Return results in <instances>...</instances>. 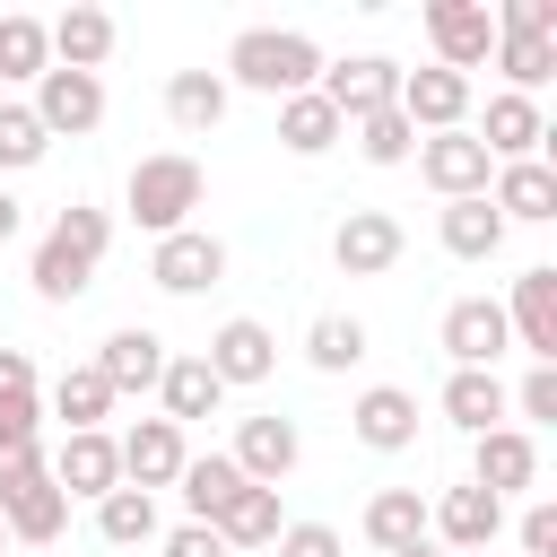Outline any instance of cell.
Wrapping results in <instances>:
<instances>
[{
	"label": "cell",
	"instance_id": "6da1fadb",
	"mask_svg": "<svg viewBox=\"0 0 557 557\" xmlns=\"http://www.w3.org/2000/svg\"><path fill=\"white\" fill-rule=\"evenodd\" d=\"M104 244H113V209H96V200H70V209L44 226L35 261H26L35 296H44V305H78V296L96 287V270H104Z\"/></svg>",
	"mask_w": 557,
	"mask_h": 557
},
{
	"label": "cell",
	"instance_id": "7a4b0ae2",
	"mask_svg": "<svg viewBox=\"0 0 557 557\" xmlns=\"http://www.w3.org/2000/svg\"><path fill=\"white\" fill-rule=\"evenodd\" d=\"M226 87H252V96H270V104H287V96H305L313 78H322V44L313 35H296V26H244L235 44H226V70H218Z\"/></svg>",
	"mask_w": 557,
	"mask_h": 557
},
{
	"label": "cell",
	"instance_id": "3957f363",
	"mask_svg": "<svg viewBox=\"0 0 557 557\" xmlns=\"http://www.w3.org/2000/svg\"><path fill=\"white\" fill-rule=\"evenodd\" d=\"M200 200H209V174H200V157H183V148L139 157L131 183H122V218H131L139 235H183Z\"/></svg>",
	"mask_w": 557,
	"mask_h": 557
},
{
	"label": "cell",
	"instance_id": "277c9868",
	"mask_svg": "<svg viewBox=\"0 0 557 557\" xmlns=\"http://www.w3.org/2000/svg\"><path fill=\"white\" fill-rule=\"evenodd\" d=\"M313 96L339 113V122H366V113H392L400 104V61L392 52H348V61H322Z\"/></svg>",
	"mask_w": 557,
	"mask_h": 557
},
{
	"label": "cell",
	"instance_id": "5b68a950",
	"mask_svg": "<svg viewBox=\"0 0 557 557\" xmlns=\"http://www.w3.org/2000/svg\"><path fill=\"white\" fill-rule=\"evenodd\" d=\"M418 17H426V44H435V70H453V78L487 70V52H496V17H487V0H426Z\"/></svg>",
	"mask_w": 557,
	"mask_h": 557
},
{
	"label": "cell",
	"instance_id": "8992f818",
	"mask_svg": "<svg viewBox=\"0 0 557 557\" xmlns=\"http://www.w3.org/2000/svg\"><path fill=\"white\" fill-rule=\"evenodd\" d=\"M400 252H409V226H400L392 209H348V218L331 226V261H339V278H392Z\"/></svg>",
	"mask_w": 557,
	"mask_h": 557
},
{
	"label": "cell",
	"instance_id": "52a82bcc",
	"mask_svg": "<svg viewBox=\"0 0 557 557\" xmlns=\"http://www.w3.org/2000/svg\"><path fill=\"white\" fill-rule=\"evenodd\" d=\"M470 487H487L496 505L531 496V487H540V435H522V426H487V435H470Z\"/></svg>",
	"mask_w": 557,
	"mask_h": 557
},
{
	"label": "cell",
	"instance_id": "ba28073f",
	"mask_svg": "<svg viewBox=\"0 0 557 557\" xmlns=\"http://www.w3.org/2000/svg\"><path fill=\"white\" fill-rule=\"evenodd\" d=\"M0 531H9L17 548H52V540L70 531V496L52 487V470H17V479H0Z\"/></svg>",
	"mask_w": 557,
	"mask_h": 557
},
{
	"label": "cell",
	"instance_id": "9c48e42d",
	"mask_svg": "<svg viewBox=\"0 0 557 557\" xmlns=\"http://www.w3.org/2000/svg\"><path fill=\"white\" fill-rule=\"evenodd\" d=\"M505 331L531 366H557V261H531L505 296Z\"/></svg>",
	"mask_w": 557,
	"mask_h": 557
},
{
	"label": "cell",
	"instance_id": "30bf717a",
	"mask_svg": "<svg viewBox=\"0 0 557 557\" xmlns=\"http://www.w3.org/2000/svg\"><path fill=\"white\" fill-rule=\"evenodd\" d=\"M26 113L44 122V139H87V131L104 122V78H87V70H44Z\"/></svg>",
	"mask_w": 557,
	"mask_h": 557
},
{
	"label": "cell",
	"instance_id": "8fae6325",
	"mask_svg": "<svg viewBox=\"0 0 557 557\" xmlns=\"http://www.w3.org/2000/svg\"><path fill=\"white\" fill-rule=\"evenodd\" d=\"M418 174H426L435 200H479L496 165H487V148H479L470 122H461V131H426V139H418Z\"/></svg>",
	"mask_w": 557,
	"mask_h": 557
},
{
	"label": "cell",
	"instance_id": "7c38bea8",
	"mask_svg": "<svg viewBox=\"0 0 557 557\" xmlns=\"http://www.w3.org/2000/svg\"><path fill=\"white\" fill-rule=\"evenodd\" d=\"M148 278H157L165 296H209V287L226 278V244H218L209 226H183V235H157V252H148Z\"/></svg>",
	"mask_w": 557,
	"mask_h": 557
},
{
	"label": "cell",
	"instance_id": "4fadbf2b",
	"mask_svg": "<svg viewBox=\"0 0 557 557\" xmlns=\"http://www.w3.org/2000/svg\"><path fill=\"white\" fill-rule=\"evenodd\" d=\"M200 357H209V374H218L226 392H252V383H270V374H278V339H270V322H252V313L218 322Z\"/></svg>",
	"mask_w": 557,
	"mask_h": 557
},
{
	"label": "cell",
	"instance_id": "5bb4252c",
	"mask_svg": "<svg viewBox=\"0 0 557 557\" xmlns=\"http://www.w3.org/2000/svg\"><path fill=\"white\" fill-rule=\"evenodd\" d=\"M226 461L244 470V487H278L296 461H305V435H296V418H235V444H226Z\"/></svg>",
	"mask_w": 557,
	"mask_h": 557
},
{
	"label": "cell",
	"instance_id": "9a60e30c",
	"mask_svg": "<svg viewBox=\"0 0 557 557\" xmlns=\"http://www.w3.org/2000/svg\"><path fill=\"white\" fill-rule=\"evenodd\" d=\"M496 531H505V505L487 496V487H444V496H426V540H444V548H470V557H487L496 548Z\"/></svg>",
	"mask_w": 557,
	"mask_h": 557
},
{
	"label": "cell",
	"instance_id": "2e32d148",
	"mask_svg": "<svg viewBox=\"0 0 557 557\" xmlns=\"http://www.w3.org/2000/svg\"><path fill=\"white\" fill-rule=\"evenodd\" d=\"M122 444V487H139V496H157V487H174L183 479V461H191V444H183V426L174 418H139L131 435H113Z\"/></svg>",
	"mask_w": 557,
	"mask_h": 557
},
{
	"label": "cell",
	"instance_id": "e0dca14e",
	"mask_svg": "<svg viewBox=\"0 0 557 557\" xmlns=\"http://www.w3.org/2000/svg\"><path fill=\"white\" fill-rule=\"evenodd\" d=\"M44 470H52V487H61L70 505H78V496L96 505V496L122 487V444H113L104 426H87V435H61V453H52Z\"/></svg>",
	"mask_w": 557,
	"mask_h": 557
},
{
	"label": "cell",
	"instance_id": "ac0fdd59",
	"mask_svg": "<svg viewBox=\"0 0 557 557\" xmlns=\"http://www.w3.org/2000/svg\"><path fill=\"white\" fill-rule=\"evenodd\" d=\"M400 122L426 139V131H461L470 122V78H453V70H400Z\"/></svg>",
	"mask_w": 557,
	"mask_h": 557
},
{
	"label": "cell",
	"instance_id": "d6986e66",
	"mask_svg": "<svg viewBox=\"0 0 557 557\" xmlns=\"http://www.w3.org/2000/svg\"><path fill=\"white\" fill-rule=\"evenodd\" d=\"M487 209H496L505 226H548V218H557V165H548V157L496 165V174H487Z\"/></svg>",
	"mask_w": 557,
	"mask_h": 557
},
{
	"label": "cell",
	"instance_id": "ffe728a7",
	"mask_svg": "<svg viewBox=\"0 0 557 557\" xmlns=\"http://www.w3.org/2000/svg\"><path fill=\"white\" fill-rule=\"evenodd\" d=\"M513 348V331H505V305L496 296H453L444 305V357L453 366H496Z\"/></svg>",
	"mask_w": 557,
	"mask_h": 557
},
{
	"label": "cell",
	"instance_id": "44dd1931",
	"mask_svg": "<svg viewBox=\"0 0 557 557\" xmlns=\"http://www.w3.org/2000/svg\"><path fill=\"white\" fill-rule=\"evenodd\" d=\"M165 357H174V348H165V339H157L148 322H122V331H104V348H96L87 366H96V374L113 383V400H122V392H157Z\"/></svg>",
	"mask_w": 557,
	"mask_h": 557
},
{
	"label": "cell",
	"instance_id": "7402d4cb",
	"mask_svg": "<svg viewBox=\"0 0 557 557\" xmlns=\"http://www.w3.org/2000/svg\"><path fill=\"white\" fill-rule=\"evenodd\" d=\"M348 435H357L366 453H409V444H418V392H400V383H366L357 409H348Z\"/></svg>",
	"mask_w": 557,
	"mask_h": 557
},
{
	"label": "cell",
	"instance_id": "603a6c76",
	"mask_svg": "<svg viewBox=\"0 0 557 557\" xmlns=\"http://www.w3.org/2000/svg\"><path fill=\"white\" fill-rule=\"evenodd\" d=\"M479 148H487V165H522V157H540V139H548V113L531 104V96H487V122L470 131Z\"/></svg>",
	"mask_w": 557,
	"mask_h": 557
},
{
	"label": "cell",
	"instance_id": "cb8c5ba5",
	"mask_svg": "<svg viewBox=\"0 0 557 557\" xmlns=\"http://www.w3.org/2000/svg\"><path fill=\"white\" fill-rule=\"evenodd\" d=\"M44 35H52V70H87V78H96V70L113 61V44H122V26H113L104 9H61Z\"/></svg>",
	"mask_w": 557,
	"mask_h": 557
},
{
	"label": "cell",
	"instance_id": "d4e9b609",
	"mask_svg": "<svg viewBox=\"0 0 557 557\" xmlns=\"http://www.w3.org/2000/svg\"><path fill=\"white\" fill-rule=\"evenodd\" d=\"M435 409H444L461 435L505 426V383H496V366H453V374H444V392H435Z\"/></svg>",
	"mask_w": 557,
	"mask_h": 557
},
{
	"label": "cell",
	"instance_id": "484cf974",
	"mask_svg": "<svg viewBox=\"0 0 557 557\" xmlns=\"http://www.w3.org/2000/svg\"><path fill=\"white\" fill-rule=\"evenodd\" d=\"M357 531H366L383 557L426 548V496H418V487H374V496H366V513H357Z\"/></svg>",
	"mask_w": 557,
	"mask_h": 557
},
{
	"label": "cell",
	"instance_id": "4316f807",
	"mask_svg": "<svg viewBox=\"0 0 557 557\" xmlns=\"http://www.w3.org/2000/svg\"><path fill=\"white\" fill-rule=\"evenodd\" d=\"M157 400H165V418H174V426H191V418H218V409H226V383H218V374H209V357L191 348V357H165Z\"/></svg>",
	"mask_w": 557,
	"mask_h": 557
},
{
	"label": "cell",
	"instance_id": "83f0119b",
	"mask_svg": "<svg viewBox=\"0 0 557 557\" xmlns=\"http://www.w3.org/2000/svg\"><path fill=\"white\" fill-rule=\"evenodd\" d=\"M435 244H444L453 261H496L505 218L487 209V191H479V200H444V209H435Z\"/></svg>",
	"mask_w": 557,
	"mask_h": 557
},
{
	"label": "cell",
	"instance_id": "f1b7e54d",
	"mask_svg": "<svg viewBox=\"0 0 557 557\" xmlns=\"http://www.w3.org/2000/svg\"><path fill=\"white\" fill-rule=\"evenodd\" d=\"M44 409H52L70 435H87V426H104V418H113V383H104L96 366H61V374H52V392H44Z\"/></svg>",
	"mask_w": 557,
	"mask_h": 557
},
{
	"label": "cell",
	"instance_id": "f546056e",
	"mask_svg": "<svg viewBox=\"0 0 557 557\" xmlns=\"http://www.w3.org/2000/svg\"><path fill=\"white\" fill-rule=\"evenodd\" d=\"M226 96H235V87H226L218 70H174V78H165V122H174V131H218V122H226Z\"/></svg>",
	"mask_w": 557,
	"mask_h": 557
},
{
	"label": "cell",
	"instance_id": "4dcf8cb0",
	"mask_svg": "<svg viewBox=\"0 0 557 557\" xmlns=\"http://www.w3.org/2000/svg\"><path fill=\"white\" fill-rule=\"evenodd\" d=\"M339 139H348V122H339V113H331L313 87L278 104V148H287V157H331Z\"/></svg>",
	"mask_w": 557,
	"mask_h": 557
},
{
	"label": "cell",
	"instance_id": "1f68e13d",
	"mask_svg": "<svg viewBox=\"0 0 557 557\" xmlns=\"http://www.w3.org/2000/svg\"><path fill=\"white\" fill-rule=\"evenodd\" d=\"M174 487H183V513H191V522H218V513L244 496V470H235L226 453H191Z\"/></svg>",
	"mask_w": 557,
	"mask_h": 557
},
{
	"label": "cell",
	"instance_id": "d6a6232c",
	"mask_svg": "<svg viewBox=\"0 0 557 557\" xmlns=\"http://www.w3.org/2000/svg\"><path fill=\"white\" fill-rule=\"evenodd\" d=\"M209 531L226 540V557H235V548H270V540L287 531V513H278V487H244V496H235V505H226Z\"/></svg>",
	"mask_w": 557,
	"mask_h": 557
},
{
	"label": "cell",
	"instance_id": "836d02e7",
	"mask_svg": "<svg viewBox=\"0 0 557 557\" xmlns=\"http://www.w3.org/2000/svg\"><path fill=\"white\" fill-rule=\"evenodd\" d=\"M96 540H104V548H148V540H157V496H139V487L96 496Z\"/></svg>",
	"mask_w": 557,
	"mask_h": 557
},
{
	"label": "cell",
	"instance_id": "e575fe53",
	"mask_svg": "<svg viewBox=\"0 0 557 557\" xmlns=\"http://www.w3.org/2000/svg\"><path fill=\"white\" fill-rule=\"evenodd\" d=\"M496 70H505V96H531V87H548L557 78V44L548 35H496V52H487Z\"/></svg>",
	"mask_w": 557,
	"mask_h": 557
},
{
	"label": "cell",
	"instance_id": "d590c367",
	"mask_svg": "<svg viewBox=\"0 0 557 557\" xmlns=\"http://www.w3.org/2000/svg\"><path fill=\"white\" fill-rule=\"evenodd\" d=\"M366 357V322L357 313H313V331H305V366L313 374H348Z\"/></svg>",
	"mask_w": 557,
	"mask_h": 557
},
{
	"label": "cell",
	"instance_id": "8d00e7d4",
	"mask_svg": "<svg viewBox=\"0 0 557 557\" xmlns=\"http://www.w3.org/2000/svg\"><path fill=\"white\" fill-rule=\"evenodd\" d=\"M44 70H52V35H44V17H26V9L0 17V78H26V87H35Z\"/></svg>",
	"mask_w": 557,
	"mask_h": 557
},
{
	"label": "cell",
	"instance_id": "74e56055",
	"mask_svg": "<svg viewBox=\"0 0 557 557\" xmlns=\"http://www.w3.org/2000/svg\"><path fill=\"white\" fill-rule=\"evenodd\" d=\"M348 139H357V157H366V165H409V157H418V131L400 122V104H392V113L348 122Z\"/></svg>",
	"mask_w": 557,
	"mask_h": 557
},
{
	"label": "cell",
	"instance_id": "f35d334b",
	"mask_svg": "<svg viewBox=\"0 0 557 557\" xmlns=\"http://www.w3.org/2000/svg\"><path fill=\"white\" fill-rule=\"evenodd\" d=\"M44 157H52L44 122H35L17 96H0V174H26V165H44Z\"/></svg>",
	"mask_w": 557,
	"mask_h": 557
},
{
	"label": "cell",
	"instance_id": "ab89813d",
	"mask_svg": "<svg viewBox=\"0 0 557 557\" xmlns=\"http://www.w3.org/2000/svg\"><path fill=\"white\" fill-rule=\"evenodd\" d=\"M505 409H522V435H531V426H557V366H531V374L505 392Z\"/></svg>",
	"mask_w": 557,
	"mask_h": 557
},
{
	"label": "cell",
	"instance_id": "60d3db41",
	"mask_svg": "<svg viewBox=\"0 0 557 557\" xmlns=\"http://www.w3.org/2000/svg\"><path fill=\"white\" fill-rule=\"evenodd\" d=\"M487 17H496V35H548L557 44V0H496Z\"/></svg>",
	"mask_w": 557,
	"mask_h": 557
},
{
	"label": "cell",
	"instance_id": "b9f144b4",
	"mask_svg": "<svg viewBox=\"0 0 557 557\" xmlns=\"http://www.w3.org/2000/svg\"><path fill=\"white\" fill-rule=\"evenodd\" d=\"M270 548H278V557H348V540H339L331 522H287Z\"/></svg>",
	"mask_w": 557,
	"mask_h": 557
},
{
	"label": "cell",
	"instance_id": "7bdbcfd3",
	"mask_svg": "<svg viewBox=\"0 0 557 557\" xmlns=\"http://www.w3.org/2000/svg\"><path fill=\"white\" fill-rule=\"evenodd\" d=\"M513 540H522V557H557V505H548V496H531V505H522V522H513Z\"/></svg>",
	"mask_w": 557,
	"mask_h": 557
},
{
	"label": "cell",
	"instance_id": "ee69618b",
	"mask_svg": "<svg viewBox=\"0 0 557 557\" xmlns=\"http://www.w3.org/2000/svg\"><path fill=\"white\" fill-rule=\"evenodd\" d=\"M26 400H44L35 357H26V348H0V409H26Z\"/></svg>",
	"mask_w": 557,
	"mask_h": 557
},
{
	"label": "cell",
	"instance_id": "f6af8a7d",
	"mask_svg": "<svg viewBox=\"0 0 557 557\" xmlns=\"http://www.w3.org/2000/svg\"><path fill=\"white\" fill-rule=\"evenodd\" d=\"M44 470V426H0V479Z\"/></svg>",
	"mask_w": 557,
	"mask_h": 557
},
{
	"label": "cell",
	"instance_id": "bcb514c9",
	"mask_svg": "<svg viewBox=\"0 0 557 557\" xmlns=\"http://www.w3.org/2000/svg\"><path fill=\"white\" fill-rule=\"evenodd\" d=\"M157 548H165V557H226V540H218L209 522H174V531H157Z\"/></svg>",
	"mask_w": 557,
	"mask_h": 557
},
{
	"label": "cell",
	"instance_id": "7dc6e473",
	"mask_svg": "<svg viewBox=\"0 0 557 557\" xmlns=\"http://www.w3.org/2000/svg\"><path fill=\"white\" fill-rule=\"evenodd\" d=\"M17 226H26V209H17V191L0 183V244H17Z\"/></svg>",
	"mask_w": 557,
	"mask_h": 557
},
{
	"label": "cell",
	"instance_id": "c3c4849f",
	"mask_svg": "<svg viewBox=\"0 0 557 557\" xmlns=\"http://www.w3.org/2000/svg\"><path fill=\"white\" fill-rule=\"evenodd\" d=\"M400 557H435V548H400Z\"/></svg>",
	"mask_w": 557,
	"mask_h": 557
},
{
	"label": "cell",
	"instance_id": "681fc988",
	"mask_svg": "<svg viewBox=\"0 0 557 557\" xmlns=\"http://www.w3.org/2000/svg\"><path fill=\"white\" fill-rule=\"evenodd\" d=\"M435 557H470V548H435Z\"/></svg>",
	"mask_w": 557,
	"mask_h": 557
},
{
	"label": "cell",
	"instance_id": "f907efd6",
	"mask_svg": "<svg viewBox=\"0 0 557 557\" xmlns=\"http://www.w3.org/2000/svg\"><path fill=\"white\" fill-rule=\"evenodd\" d=\"M0 548H9V531H0Z\"/></svg>",
	"mask_w": 557,
	"mask_h": 557
}]
</instances>
